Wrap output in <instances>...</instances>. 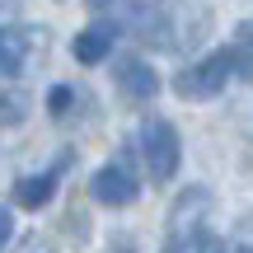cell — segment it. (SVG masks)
Here are the masks:
<instances>
[{
	"label": "cell",
	"mask_w": 253,
	"mask_h": 253,
	"mask_svg": "<svg viewBox=\"0 0 253 253\" xmlns=\"http://www.w3.org/2000/svg\"><path fill=\"white\" fill-rule=\"evenodd\" d=\"M141 155H145V173H150L155 183H169L173 173H178L183 141H178V131H173L169 118H145V126H141Z\"/></svg>",
	"instance_id": "obj_1"
},
{
	"label": "cell",
	"mask_w": 253,
	"mask_h": 253,
	"mask_svg": "<svg viewBox=\"0 0 253 253\" xmlns=\"http://www.w3.org/2000/svg\"><path fill=\"white\" fill-rule=\"evenodd\" d=\"M230 75H235V52H230V47H216L211 56H202L188 71L173 75V89H178L183 99H216Z\"/></svg>",
	"instance_id": "obj_2"
},
{
	"label": "cell",
	"mask_w": 253,
	"mask_h": 253,
	"mask_svg": "<svg viewBox=\"0 0 253 253\" xmlns=\"http://www.w3.org/2000/svg\"><path fill=\"white\" fill-rule=\"evenodd\" d=\"M211 207V192L207 188H188L169 211V239H164V253H183V249H197V239L207 235L202 230V216Z\"/></svg>",
	"instance_id": "obj_3"
},
{
	"label": "cell",
	"mask_w": 253,
	"mask_h": 253,
	"mask_svg": "<svg viewBox=\"0 0 253 253\" xmlns=\"http://www.w3.org/2000/svg\"><path fill=\"white\" fill-rule=\"evenodd\" d=\"M47 52V28H0V80L24 75Z\"/></svg>",
	"instance_id": "obj_4"
},
{
	"label": "cell",
	"mask_w": 253,
	"mask_h": 253,
	"mask_svg": "<svg viewBox=\"0 0 253 253\" xmlns=\"http://www.w3.org/2000/svg\"><path fill=\"white\" fill-rule=\"evenodd\" d=\"M136 192H141V183H136V173H131L126 160L103 164V169L89 178V197L99 202V207H131Z\"/></svg>",
	"instance_id": "obj_5"
},
{
	"label": "cell",
	"mask_w": 253,
	"mask_h": 253,
	"mask_svg": "<svg viewBox=\"0 0 253 253\" xmlns=\"http://www.w3.org/2000/svg\"><path fill=\"white\" fill-rule=\"evenodd\" d=\"M113 80H118V94L131 99V103H150L160 94V71L150 61H141V56H122L113 66Z\"/></svg>",
	"instance_id": "obj_6"
},
{
	"label": "cell",
	"mask_w": 253,
	"mask_h": 253,
	"mask_svg": "<svg viewBox=\"0 0 253 253\" xmlns=\"http://www.w3.org/2000/svg\"><path fill=\"white\" fill-rule=\"evenodd\" d=\"M118 33H122V28L113 24V19H94L89 28H80V33H75V42H71V56H75L80 66H99L103 56L113 52Z\"/></svg>",
	"instance_id": "obj_7"
},
{
	"label": "cell",
	"mask_w": 253,
	"mask_h": 253,
	"mask_svg": "<svg viewBox=\"0 0 253 253\" xmlns=\"http://www.w3.org/2000/svg\"><path fill=\"white\" fill-rule=\"evenodd\" d=\"M71 164V155H61V160L52 164V169H42V173H28V178H19L14 183V202L24 211H38V207H47L52 202V192H56V178H61V169Z\"/></svg>",
	"instance_id": "obj_8"
},
{
	"label": "cell",
	"mask_w": 253,
	"mask_h": 253,
	"mask_svg": "<svg viewBox=\"0 0 253 253\" xmlns=\"http://www.w3.org/2000/svg\"><path fill=\"white\" fill-rule=\"evenodd\" d=\"M80 103H89V99H84L75 84H56V89H47V113H52L56 122H71Z\"/></svg>",
	"instance_id": "obj_9"
},
{
	"label": "cell",
	"mask_w": 253,
	"mask_h": 253,
	"mask_svg": "<svg viewBox=\"0 0 253 253\" xmlns=\"http://www.w3.org/2000/svg\"><path fill=\"white\" fill-rule=\"evenodd\" d=\"M230 52H235V75H244L253 80V19L235 28V42H230Z\"/></svg>",
	"instance_id": "obj_10"
},
{
	"label": "cell",
	"mask_w": 253,
	"mask_h": 253,
	"mask_svg": "<svg viewBox=\"0 0 253 253\" xmlns=\"http://www.w3.org/2000/svg\"><path fill=\"white\" fill-rule=\"evenodd\" d=\"M28 118V94L24 89H0V126H19Z\"/></svg>",
	"instance_id": "obj_11"
},
{
	"label": "cell",
	"mask_w": 253,
	"mask_h": 253,
	"mask_svg": "<svg viewBox=\"0 0 253 253\" xmlns=\"http://www.w3.org/2000/svg\"><path fill=\"white\" fill-rule=\"evenodd\" d=\"M230 244H235V253H244V249L253 253V216H244V225L235 230V239H230Z\"/></svg>",
	"instance_id": "obj_12"
},
{
	"label": "cell",
	"mask_w": 253,
	"mask_h": 253,
	"mask_svg": "<svg viewBox=\"0 0 253 253\" xmlns=\"http://www.w3.org/2000/svg\"><path fill=\"white\" fill-rule=\"evenodd\" d=\"M197 253H235V244H230V239H216V235H202Z\"/></svg>",
	"instance_id": "obj_13"
},
{
	"label": "cell",
	"mask_w": 253,
	"mask_h": 253,
	"mask_svg": "<svg viewBox=\"0 0 253 253\" xmlns=\"http://www.w3.org/2000/svg\"><path fill=\"white\" fill-rule=\"evenodd\" d=\"M14 253H52V244H47L42 235H24V239L14 244Z\"/></svg>",
	"instance_id": "obj_14"
},
{
	"label": "cell",
	"mask_w": 253,
	"mask_h": 253,
	"mask_svg": "<svg viewBox=\"0 0 253 253\" xmlns=\"http://www.w3.org/2000/svg\"><path fill=\"white\" fill-rule=\"evenodd\" d=\"M9 230H14V220H9V207L0 202V253H5V244H9Z\"/></svg>",
	"instance_id": "obj_15"
},
{
	"label": "cell",
	"mask_w": 253,
	"mask_h": 253,
	"mask_svg": "<svg viewBox=\"0 0 253 253\" xmlns=\"http://www.w3.org/2000/svg\"><path fill=\"white\" fill-rule=\"evenodd\" d=\"M113 253H131V244H113Z\"/></svg>",
	"instance_id": "obj_16"
},
{
	"label": "cell",
	"mask_w": 253,
	"mask_h": 253,
	"mask_svg": "<svg viewBox=\"0 0 253 253\" xmlns=\"http://www.w3.org/2000/svg\"><path fill=\"white\" fill-rule=\"evenodd\" d=\"M0 5H14V0H0Z\"/></svg>",
	"instance_id": "obj_17"
}]
</instances>
